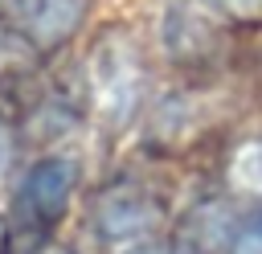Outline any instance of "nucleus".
<instances>
[{"label": "nucleus", "mask_w": 262, "mask_h": 254, "mask_svg": "<svg viewBox=\"0 0 262 254\" xmlns=\"http://www.w3.org/2000/svg\"><path fill=\"white\" fill-rule=\"evenodd\" d=\"M8 12L25 41H33L37 49H53L82 29L90 0H8Z\"/></svg>", "instance_id": "20e7f679"}, {"label": "nucleus", "mask_w": 262, "mask_h": 254, "mask_svg": "<svg viewBox=\"0 0 262 254\" xmlns=\"http://www.w3.org/2000/svg\"><path fill=\"white\" fill-rule=\"evenodd\" d=\"M53 254H61V250H53Z\"/></svg>", "instance_id": "9d476101"}, {"label": "nucleus", "mask_w": 262, "mask_h": 254, "mask_svg": "<svg viewBox=\"0 0 262 254\" xmlns=\"http://www.w3.org/2000/svg\"><path fill=\"white\" fill-rule=\"evenodd\" d=\"M8 156H12V135H8V127L0 123V168L8 164Z\"/></svg>", "instance_id": "1a4fd4ad"}, {"label": "nucleus", "mask_w": 262, "mask_h": 254, "mask_svg": "<svg viewBox=\"0 0 262 254\" xmlns=\"http://www.w3.org/2000/svg\"><path fill=\"white\" fill-rule=\"evenodd\" d=\"M225 20H262V0H205Z\"/></svg>", "instance_id": "0eeeda50"}, {"label": "nucleus", "mask_w": 262, "mask_h": 254, "mask_svg": "<svg viewBox=\"0 0 262 254\" xmlns=\"http://www.w3.org/2000/svg\"><path fill=\"white\" fill-rule=\"evenodd\" d=\"M217 250L221 254H262V209L233 217Z\"/></svg>", "instance_id": "39448f33"}, {"label": "nucleus", "mask_w": 262, "mask_h": 254, "mask_svg": "<svg viewBox=\"0 0 262 254\" xmlns=\"http://www.w3.org/2000/svg\"><path fill=\"white\" fill-rule=\"evenodd\" d=\"M74 197V164L61 156L37 160L12 193V254H37Z\"/></svg>", "instance_id": "f257e3e1"}, {"label": "nucleus", "mask_w": 262, "mask_h": 254, "mask_svg": "<svg viewBox=\"0 0 262 254\" xmlns=\"http://www.w3.org/2000/svg\"><path fill=\"white\" fill-rule=\"evenodd\" d=\"M0 8H4V0H0Z\"/></svg>", "instance_id": "9b49d317"}, {"label": "nucleus", "mask_w": 262, "mask_h": 254, "mask_svg": "<svg viewBox=\"0 0 262 254\" xmlns=\"http://www.w3.org/2000/svg\"><path fill=\"white\" fill-rule=\"evenodd\" d=\"M156 221H160V205L147 188L115 184L94 201V229L111 246H131V242L147 238Z\"/></svg>", "instance_id": "7ed1b4c3"}, {"label": "nucleus", "mask_w": 262, "mask_h": 254, "mask_svg": "<svg viewBox=\"0 0 262 254\" xmlns=\"http://www.w3.org/2000/svg\"><path fill=\"white\" fill-rule=\"evenodd\" d=\"M233 180H237V188H246V193H262V139H254V143H242L237 147V156H233Z\"/></svg>", "instance_id": "423d86ee"}, {"label": "nucleus", "mask_w": 262, "mask_h": 254, "mask_svg": "<svg viewBox=\"0 0 262 254\" xmlns=\"http://www.w3.org/2000/svg\"><path fill=\"white\" fill-rule=\"evenodd\" d=\"M123 254H192V250H168V246H160V242H143V238H139V242H131Z\"/></svg>", "instance_id": "6e6552de"}, {"label": "nucleus", "mask_w": 262, "mask_h": 254, "mask_svg": "<svg viewBox=\"0 0 262 254\" xmlns=\"http://www.w3.org/2000/svg\"><path fill=\"white\" fill-rule=\"evenodd\" d=\"M90 98L106 123H127L143 98V61L131 37L106 33L90 53Z\"/></svg>", "instance_id": "f03ea898"}]
</instances>
